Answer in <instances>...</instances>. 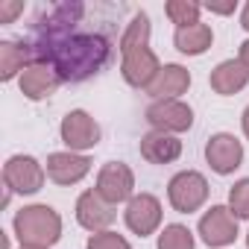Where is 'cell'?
Returning a JSON list of instances; mask_svg holds the SVG:
<instances>
[{"instance_id": "obj_1", "label": "cell", "mask_w": 249, "mask_h": 249, "mask_svg": "<svg viewBox=\"0 0 249 249\" xmlns=\"http://www.w3.org/2000/svg\"><path fill=\"white\" fill-rule=\"evenodd\" d=\"M100 9L103 6H88L79 0L47 6L36 18L33 36L27 41L33 62L47 65L59 82H85L100 73L114 50L111 24H91Z\"/></svg>"}, {"instance_id": "obj_2", "label": "cell", "mask_w": 249, "mask_h": 249, "mask_svg": "<svg viewBox=\"0 0 249 249\" xmlns=\"http://www.w3.org/2000/svg\"><path fill=\"white\" fill-rule=\"evenodd\" d=\"M120 56H123V79H126L132 88H150L153 79L159 76L161 65L156 59V53L150 50V18L147 12H138L126 33L120 36Z\"/></svg>"}, {"instance_id": "obj_3", "label": "cell", "mask_w": 249, "mask_h": 249, "mask_svg": "<svg viewBox=\"0 0 249 249\" xmlns=\"http://www.w3.org/2000/svg\"><path fill=\"white\" fill-rule=\"evenodd\" d=\"M15 234L21 246L30 249H50L62 237V217L50 205H27L15 214Z\"/></svg>"}, {"instance_id": "obj_4", "label": "cell", "mask_w": 249, "mask_h": 249, "mask_svg": "<svg viewBox=\"0 0 249 249\" xmlns=\"http://www.w3.org/2000/svg\"><path fill=\"white\" fill-rule=\"evenodd\" d=\"M167 199L179 214H194L208 199V182L196 170H182L167 185Z\"/></svg>"}, {"instance_id": "obj_5", "label": "cell", "mask_w": 249, "mask_h": 249, "mask_svg": "<svg viewBox=\"0 0 249 249\" xmlns=\"http://www.w3.org/2000/svg\"><path fill=\"white\" fill-rule=\"evenodd\" d=\"M47 170L33 159V156H12L3 164V182L9 188V194H36L44 185Z\"/></svg>"}, {"instance_id": "obj_6", "label": "cell", "mask_w": 249, "mask_h": 249, "mask_svg": "<svg viewBox=\"0 0 249 249\" xmlns=\"http://www.w3.org/2000/svg\"><path fill=\"white\" fill-rule=\"evenodd\" d=\"M132 188H135L132 170L123 164V161H108V164H103V170L97 173V188H94V191H97L108 205H117V202L132 199Z\"/></svg>"}, {"instance_id": "obj_7", "label": "cell", "mask_w": 249, "mask_h": 249, "mask_svg": "<svg viewBox=\"0 0 249 249\" xmlns=\"http://www.w3.org/2000/svg\"><path fill=\"white\" fill-rule=\"evenodd\" d=\"M147 120L156 132H185L194 126V111L182 100H156L147 108Z\"/></svg>"}, {"instance_id": "obj_8", "label": "cell", "mask_w": 249, "mask_h": 249, "mask_svg": "<svg viewBox=\"0 0 249 249\" xmlns=\"http://www.w3.org/2000/svg\"><path fill=\"white\" fill-rule=\"evenodd\" d=\"M59 132H62V141L68 144V150H71V153L91 150V147H97V144H100V126H97V120H94L88 111H82V108H76V111H68V114H65Z\"/></svg>"}, {"instance_id": "obj_9", "label": "cell", "mask_w": 249, "mask_h": 249, "mask_svg": "<svg viewBox=\"0 0 249 249\" xmlns=\"http://www.w3.org/2000/svg\"><path fill=\"white\" fill-rule=\"evenodd\" d=\"M199 234L208 246H229L237 237V217L226 205H211L199 220Z\"/></svg>"}, {"instance_id": "obj_10", "label": "cell", "mask_w": 249, "mask_h": 249, "mask_svg": "<svg viewBox=\"0 0 249 249\" xmlns=\"http://www.w3.org/2000/svg\"><path fill=\"white\" fill-rule=\"evenodd\" d=\"M205 159H208V164H211L214 173L229 176V173H234V170L240 167V161H243V147H240V141H237L234 135L217 132V135H211L208 144H205Z\"/></svg>"}, {"instance_id": "obj_11", "label": "cell", "mask_w": 249, "mask_h": 249, "mask_svg": "<svg viewBox=\"0 0 249 249\" xmlns=\"http://www.w3.org/2000/svg\"><path fill=\"white\" fill-rule=\"evenodd\" d=\"M126 226H129L135 234H141V237L153 234V231L161 226V202H159L153 194H138V196H132L129 205H126Z\"/></svg>"}, {"instance_id": "obj_12", "label": "cell", "mask_w": 249, "mask_h": 249, "mask_svg": "<svg viewBox=\"0 0 249 249\" xmlns=\"http://www.w3.org/2000/svg\"><path fill=\"white\" fill-rule=\"evenodd\" d=\"M88 170H91L88 156H79V153H71V150L47 156V176L56 185H76L88 176Z\"/></svg>"}, {"instance_id": "obj_13", "label": "cell", "mask_w": 249, "mask_h": 249, "mask_svg": "<svg viewBox=\"0 0 249 249\" xmlns=\"http://www.w3.org/2000/svg\"><path fill=\"white\" fill-rule=\"evenodd\" d=\"M76 220L79 226H85L88 231H103L111 220H114V208L97 194V191H85L79 199H76Z\"/></svg>"}, {"instance_id": "obj_14", "label": "cell", "mask_w": 249, "mask_h": 249, "mask_svg": "<svg viewBox=\"0 0 249 249\" xmlns=\"http://www.w3.org/2000/svg\"><path fill=\"white\" fill-rule=\"evenodd\" d=\"M188 85H191V73L182 65H164L153 79V85L147 88V94L156 100H176L179 94L188 91Z\"/></svg>"}, {"instance_id": "obj_15", "label": "cell", "mask_w": 249, "mask_h": 249, "mask_svg": "<svg viewBox=\"0 0 249 249\" xmlns=\"http://www.w3.org/2000/svg\"><path fill=\"white\" fill-rule=\"evenodd\" d=\"M59 85H62L59 76H56L47 65H38V62L27 65V71L21 73V94L30 97V100H44V97H50Z\"/></svg>"}, {"instance_id": "obj_16", "label": "cell", "mask_w": 249, "mask_h": 249, "mask_svg": "<svg viewBox=\"0 0 249 249\" xmlns=\"http://www.w3.org/2000/svg\"><path fill=\"white\" fill-rule=\"evenodd\" d=\"M141 156L150 164H170L182 156V141L167 132H150L141 138Z\"/></svg>"}, {"instance_id": "obj_17", "label": "cell", "mask_w": 249, "mask_h": 249, "mask_svg": "<svg viewBox=\"0 0 249 249\" xmlns=\"http://www.w3.org/2000/svg\"><path fill=\"white\" fill-rule=\"evenodd\" d=\"M208 82H211V88H214L217 94H223V97H231V94H237V91H243V88H246V82H249V73L243 71V65H240V62L229 59V62H220V65L211 71Z\"/></svg>"}, {"instance_id": "obj_18", "label": "cell", "mask_w": 249, "mask_h": 249, "mask_svg": "<svg viewBox=\"0 0 249 249\" xmlns=\"http://www.w3.org/2000/svg\"><path fill=\"white\" fill-rule=\"evenodd\" d=\"M33 65V53L27 41H0V79L9 82L18 71H27L24 65Z\"/></svg>"}, {"instance_id": "obj_19", "label": "cell", "mask_w": 249, "mask_h": 249, "mask_svg": "<svg viewBox=\"0 0 249 249\" xmlns=\"http://www.w3.org/2000/svg\"><path fill=\"white\" fill-rule=\"evenodd\" d=\"M176 50L185 53V56H199L211 47L214 41V33L208 24H191V27H179L176 30Z\"/></svg>"}, {"instance_id": "obj_20", "label": "cell", "mask_w": 249, "mask_h": 249, "mask_svg": "<svg viewBox=\"0 0 249 249\" xmlns=\"http://www.w3.org/2000/svg\"><path fill=\"white\" fill-rule=\"evenodd\" d=\"M199 3H194V0H170V3L164 6L167 18L179 27H191V24H199Z\"/></svg>"}, {"instance_id": "obj_21", "label": "cell", "mask_w": 249, "mask_h": 249, "mask_svg": "<svg viewBox=\"0 0 249 249\" xmlns=\"http://www.w3.org/2000/svg\"><path fill=\"white\" fill-rule=\"evenodd\" d=\"M159 249H194V234H191V229L182 226V223L164 226V231L159 234Z\"/></svg>"}, {"instance_id": "obj_22", "label": "cell", "mask_w": 249, "mask_h": 249, "mask_svg": "<svg viewBox=\"0 0 249 249\" xmlns=\"http://www.w3.org/2000/svg\"><path fill=\"white\" fill-rule=\"evenodd\" d=\"M229 208L234 217H249V179H240L229 191Z\"/></svg>"}, {"instance_id": "obj_23", "label": "cell", "mask_w": 249, "mask_h": 249, "mask_svg": "<svg viewBox=\"0 0 249 249\" xmlns=\"http://www.w3.org/2000/svg\"><path fill=\"white\" fill-rule=\"evenodd\" d=\"M85 249H132V246H129L126 237L117 234V231H97V234L88 237Z\"/></svg>"}, {"instance_id": "obj_24", "label": "cell", "mask_w": 249, "mask_h": 249, "mask_svg": "<svg viewBox=\"0 0 249 249\" xmlns=\"http://www.w3.org/2000/svg\"><path fill=\"white\" fill-rule=\"evenodd\" d=\"M24 12V3H9V0H0V24H12L15 15Z\"/></svg>"}, {"instance_id": "obj_25", "label": "cell", "mask_w": 249, "mask_h": 249, "mask_svg": "<svg viewBox=\"0 0 249 249\" xmlns=\"http://www.w3.org/2000/svg\"><path fill=\"white\" fill-rule=\"evenodd\" d=\"M205 9L208 12H217V15H229V12H234V0H229V3H205Z\"/></svg>"}, {"instance_id": "obj_26", "label": "cell", "mask_w": 249, "mask_h": 249, "mask_svg": "<svg viewBox=\"0 0 249 249\" xmlns=\"http://www.w3.org/2000/svg\"><path fill=\"white\" fill-rule=\"evenodd\" d=\"M237 62H240V65H243V71L249 73V41H243V44H240V59H237Z\"/></svg>"}, {"instance_id": "obj_27", "label": "cell", "mask_w": 249, "mask_h": 249, "mask_svg": "<svg viewBox=\"0 0 249 249\" xmlns=\"http://www.w3.org/2000/svg\"><path fill=\"white\" fill-rule=\"evenodd\" d=\"M240 24H243V30H249V3L243 6V15H240Z\"/></svg>"}, {"instance_id": "obj_28", "label": "cell", "mask_w": 249, "mask_h": 249, "mask_svg": "<svg viewBox=\"0 0 249 249\" xmlns=\"http://www.w3.org/2000/svg\"><path fill=\"white\" fill-rule=\"evenodd\" d=\"M243 135L249 138V106H246V111H243Z\"/></svg>"}, {"instance_id": "obj_29", "label": "cell", "mask_w": 249, "mask_h": 249, "mask_svg": "<svg viewBox=\"0 0 249 249\" xmlns=\"http://www.w3.org/2000/svg\"><path fill=\"white\" fill-rule=\"evenodd\" d=\"M246 246H249V234H246Z\"/></svg>"}, {"instance_id": "obj_30", "label": "cell", "mask_w": 249, "mask_h": 249, "mask_svg": "<svg viewBox=\"0 0 249 249\" xmlns=\"http://www.w3.org/2000/svg\"><path fill=\"white\" fill-rule=\"evenodd\" d=\"M21 249H30V246H21Z\"/></svg>"}]
</instances>
